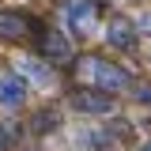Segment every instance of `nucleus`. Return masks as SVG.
I'll return each instance as SVG.
<instances>
[{
    "mask_svg": "<svg viewBox=\"0 0 151 151\" xmlns=\"http://www.w3.org/2000/svg\"><path fill=\"white\" fill-rule=\"evenodd\" d=\"M79 79L91 83V87H98V91H121V87L129 83V72H125L121 64H113V60L87 57V60L79 64Z\"/></svg>",
    "mask_w": 151,
    "mask_h": 151,
    "instance_id": "f257e3e1",
    "label": "nucleus"
},
{
    "mask_svg": "<svg viewBox=\"0 0 151 151\" xmlns=\"http://www.w3.org/2000/svg\"><path fill=\"white\" fill-rule=\"evenodd\" d=\"M64 19L72 23L79 34H91V27H94V0H68L64 4Z\"/></svg>",
    "mask_w": 151,
    "mask_h": 151,
    "instance_id": "f03ea898",
    "label": "nucleus"
},
{
    "mask_svg": "<svg viewBox=\"0 0 151 151\" xmlns=\"http://www.w3.org/2000/svg\"><path fill=\"white\" fill-rule=\"evenodd\" d=\"M42 57H49V60H57V64H64V60L72 57L68 38L60 34V30H53V27H45V30H42Z\"/></svg>",
    "mask_w": 151,
    "mask_h": 151,
    "instance_id": "7ed1b4c3",
    "label": "nucleus"
},
{
    "mask_svg": "<svg viewBox=\"0 0 151 151\" xmlns=\"http://www.w3.org/2000/svg\"><path fill=\"white\" fill-rule=\"evenodd\" d=\"M106 42L117 45V49H132V42H136V23H129L125 15H113L110 27H106Z\"/></svg>",
    "mask_w": 151,
    "mask_h": 151,
    "instance_id": "20e7f679",
    "label": "nucleus"
},
{
    "mask_svg": "<svg viewBox=\"0 0 151 151\" xmlns=\"http://www.w3.org/2000/svg\"><path fill=\"white\" fill-rule=\"evenodd\" d=\"M68 102H72L76 110H83V113H110V94H102V91H91V87H87V91H72V98H68Z\"/></svg>",
    "mask_w": 151,
    "mask_h": 151,
    "instance_id": "39448f33",
    "label": "nucleus"
},
{
    "mask_svg": "<svg viewBox=\"0 0 151 151\" xmlns=\"http://www.w3.org/2000/svg\"><path fill=\"white\" fill-rule=\"evenodd\" d=\"M27 30H30V15H23V12H0V38L4 42H19Z\"/></svg>",
    "mask_w": 151,
    "mask_h": 151,
    "instance_id": "423d86ee",
    "label": "nucleus"
},
{
    "mask_svg": "<svg viewBox=\"0 0 151 151\" xmlns=\"http://www.w3.org/2000/svg\"><path fill=\"white\" fill-rule=\"evenodd\" d=\"M23 98H27L23 79H19V76H0V106H4V110H19Z\"/></svg>",
    "mask_w": 151,
    "mask_h": 151,
    "instance_id": "0eeeda50",
    "label": "nucleus"
},
{
    "mask_svg": "<svg viewBox=\"0 0 151 151\" xmlns=\"http://www.w3.org/2000/svg\"><path fill=\"white\" fill-rule=\"evenodd\" d=\"M19 72H23V76H30L34 83H49V72H45L42 64H34V60H19Z\"/></svg>",
    "mask_w": 151,
    "mask_h": 151,
    "instance_id": "6e6552de",
    "label": "nucleus"
},
{
    "mask_svg": "<svg viewBox=\"0 0 151 151\" xmlns=\"http://www.w3.org/2000/svg\"><path fill=\"white\" fill-rule=\"evenodd\" d=\"M15 136H19V125H15V121H4V125H0V151L12 147V144H15Z\"/></svg>",
    "mask_w": 151,
    "mask_h": 151,
    "instance_id": "1a4fd4ad",
    "label": "nucleus"
},
{
    "mask_svg": "<svg viewBox=\"0 0 151 151\" xmlns=\"http://www.w3.org/2000/svg\"><path fill=\"white\" fill-rule=\"evenodd\" d=\"M34 129H38V132H45V129H57V113H53V110H42V113L34 117Z\"/></svg>",
    "mask_w": 151,
    "mask_h": 151,
    "instance_id": "9d476101",
    "label": "nucleus"
},
{
    "mask_svg": "<svg viewBox=\"0 0 151 151\" xmlns=\"http://www.w3.org/2000/svg\"><path fill=\"white\" fill-rule=\"evenodd\" d=\"M136 102H144L151 110V83H144V87H136Z\"/></svg>",
    "mask_w": 151,
    "mask_h": 151,
    "instance_id": "9b49d317",
    "label": "nucleus"
},
{
    "mask_svg": "<svg viewBox=\"0 0 151 151\" xmlns=\"http://www.w3.org/2000/svg\"><path fill=\"white\" fill-rule=\"evenodd\" d=\"M136 27H140L144 34H151V12H144V15H140V23H136Z\"/></svg>",
    "mask_w": 151,
    "mask_h": 151,
    "instance_id": "f8f14e48",
    "label": "nucleus"
},
{
    "mask_svg": "<svg viewBox=\"0 0 151 151\" xmlns=\"http://www.w3.org/2000/svg\"><path fill=\"white\" fill-rule=\"evenodd\" d=\"M140 151H151V140H147V144H144V147H140Z\"/></svg>",
    "mask_w": 151,
    "mask_h": 151,
    "instance_id": "ddd939ff",
    "label": "nucleus"
}]
</instances>
